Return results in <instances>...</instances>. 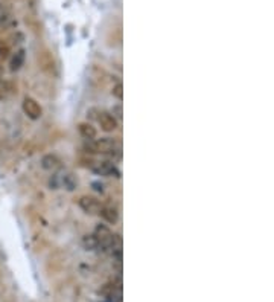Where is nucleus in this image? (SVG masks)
I'll list each match as a JSON object with an SVG mask.
<instances>
[{
  "mask_svg": "<svg viewBox=\"0 0 274 302\" xmlns=\"http://www.w3.org/2000/svg\"><path fill=\"white\" fill-rule=\"evenodd\" d=\"M84 150L92 154H106L114 157L120 153V144L114 138H96L93 141H84Z\"/></svg>",
  "mask_w": 274,
  "mask_h": 302,
  "instance_id": "1",
  "label": "nucleus"
},
{
  "mask_svg": "<svg viewBox=\"0 0 274 302\" xmlns=\"http://www.w3.org/2000/svg\"><path fill=\"white\" fill-rule=\"evenodd\" d=\"M93 233L96 235L99 243H100V250H112V252H114L116 249H119L120 241L118 238V235L107 224H98L94 227Z\"/></svg>",
  "mask_w": 274,
  "mask_h": 302,
  "instance_id": "2",
  "label": "nucleus"
},
{
  "mask_svg": "<svg viewBox=\"0 0 274 302\" xmlns=\"http://www.w3.org/2000/svg\"><path fill=\"white\" fill-rule=\"evenodd\" d=\"M87 115L98 122V125L100 127L102 131L106 133H113L118 130L119 127V121L112 115V112H106V110H100V109H90L87 112Z\"/></svg>",
  "mask_w": 274,
  "mask_h": 302,
  "instance_id": "3",
  "label": "nucleus"
},
{
  "mask_svg": "<svg viewBox=\"0 0 274 302\" xmlns=\"http://www.w3.org/2000/svg\"><path fill=\"white\" fill-rule=\"evenodd\" d=\"M88 168L99 174V176H106V177H114V179H120V171L119 168L110 162V160H94V162H88Z\"/></svg>",
  "mask_w": 274,
  "mask_h": 302,
  "instance_id": "4",
  "label": "nucleus"
},
{
  "mask_svg": "<svg viewBox=\"0 0 274 302\" xmlns=\"http://www.w3.org/2000/svg\"><path fill=\"white\" fill-rule=\"evenodd\" d=\"M50 186H54V189L56 188H62L68 192H72L78 188V179L68 171L64 173H58L54 176V182H50Z\"/></svg>",
  "mask_w": 274,
  "mask_h": 302,
  "instance_id": "5",
  "label": "nucleus"
},
{
  "mask_svg": "<svg viewBox=\"0 0 274 302\" xmlns=\"http://www.w3.org/2000/svg\"><path fill=\"white\" fill-rule=\"evenodd\" d=\"M22 109H23V113H24L29 119H32V121L40 119L42 115H43V109H42V106L38 104V101H37V99H34L32 96H26V98L23 99Z\"/></svg>",
  "mask_w": 274,
  "mask_h": 302,
  "instance_id": "6",
  "label": "nucleus"
},
{
  "mask_svg": "<svg viewBox=\"0 0 274 302\" xmlns=\"http://www.w3.org/2000/svg\"><path fill=\"white\" fill-rule=\"evenodd\" d=\"M78 206L88 215H99L102 203L93 195H81L78 198Z\"/></svg>",
  "mask_w": 274,
  "mask_h": 302,
  "instance_id": "7",
  "label": "nucleus"
},
{
  "mask_svg": "<svg viewBox=\"0 0 274 302\" xmlns=\"http://www.w3.org/2000/svg\"><path fill=\"white\" fill-rule=\"evenodd\" d=\"M42 168H43V170H46V171L55 173L61 168V160L55 154H46V156L42 157Z\"/></svg>",
  "mask_w": 274,
  "mask_h": 302,
  "instance_id": "8",
  "label": "nucleus"
},
{
  "mask_svg": "<svg viewBox=\"0 0 274 302\" xmlns=\"http://www.w3.org/2000/svg\"><path fill=\"white\" fill-rule=\"evenodd\" d=\"M24 60H26V52H24V49H17V51L11 55V58H10V71H11V72L20 71L22 67H23V64H24Z\"/></svg>",
  "mask_w": 274,
  "mask_h": 302,
  "instance_id": "9",
  "label": "nucleus"
},
{
  "mask_svg": "<svg viewBox=\"0 0 274 302\" xmlns=\"http://www.w3.org/2000/svg\"><path fill=\"white\" fill-rule=\"evenodd\" d=\"M99 217H102V218H104V220H106L107 223H110V224H116L118 220H119V212H118L116 208H113V206H110V205H102L100 212H99Z\"/></svg>",
  "mask_w": 274,
  "mask_h": 302,
  "instance_id": "10",
  "label": "nucleus"
},
{
  "mask_svg": "<svg viewBox=\"0 0 274 302\" xmlns=\"http://www.w3.org/2000/svg\"><path fill=\"white\" fill-rule=\"evenodd\" d=\"M78 131H80L81 136L84 138V141H93V139L98 138V130L90 122H81L78 125Z\"/></svg>",
  "mask_w": 274,
  "mask_h": 302,
  "instance_id": "11",
  "label": "nucleus"
},
{
  "mask_svg": "<svg viewBox=\"0 0 274 302\" xmlns=\"http://www.w3.org/2000/svg\"><path fill=\"white\" fill-rule=\"evenodd\" d=\"M82 246L86 250H100V243L94 233H87L82 237Z\"/></svg>",
  "mask_w": 274,
  "mask_h": 302,
  "instance_id": "12",
  "label": "nucleus"
},
{
  "mask_svg": "<svg viewBox=\"0 0 274 302\" xmlns=\"http://www.w3.org/2000/svg\"><path fill=\"white\" fill-rule=\"evenodd\" d=\"M16 93V87L11 81H0V101L12 98Z\"/></svg>",
  "mask_w": 274,
  "mask_h": 302,
  "instance_id": "13",
  "label": "nucleus"
},
{
  "mask_svg": "<svg viewBox=\"0 0 274 302\" xmlns=\"http://www.w3.org/2000/svg\"><path fill=\"white\" fill-rule=\"evenodd\" d=\"M122 89H124V87H122V83H118V84L113 87V92H112L113 96H116L119 101H122V98H124V92H122Z\"/></svg>",
  "mask_w": 274,
  "mask_h": 302,
  "instance_id": "14",
  "label": "nucleus"
},
{
  "mask_svg": "<svg viewBox=\"0 0 274 302\" xmlns=\"http://www.w3.org/2000/svg\"><path fill=\"white\" fill-rule=\"evenodd\" d=\"M112 115H113V116H114V118H116V119L119 121V119L122 118V107H120V106L114 107V109L112 110Z\"/></svg>",
  "mask_w": 274,
  "mask_h": 302,
  "instance_id": "15",
  "label": "nucleus"
}]
</instances>
